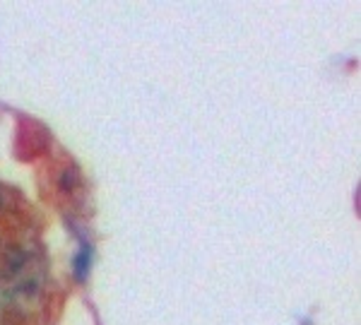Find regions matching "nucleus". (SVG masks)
Instances as JSON below:
<instances>
[]
</instances>
